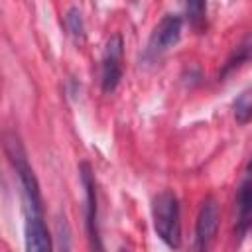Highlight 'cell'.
<instances>
[{"label": "cell", "mask_w": 252, "mask_h": 252, "mask_svg": "<svg viewBox=\"0 0 252 252\" xmlns=\"http://www.w3.org/2000/svg\"><path fill=\"white\" fill-rule=\"evenodd\" d=\"M152 219L156 234L169 246H181V215H179V201L173 191L165 189L154 197L152 203Z\"/></svg>", "instance_id": "6da1fadb"}, {"label": "cell", "mask_w": 252, "mask_h": 252, "mask_svg": "<svg viewBox=\"0 0 252 252\" xmlns=\"http://www.w3.org/2000/svg\"><path fill=\"white\" fill-rule=\"evenodd\" d=\"M122 61H124V41L120 33H114L108 39L102 55V77H100L102 93L110 94L118 89L122 79Z\"/></svg>", "instance_id": "7a4b0ae2"}, {"label": "cell", "mask_w": 252, "mask_h": 252, "mask_svg": "<svg viewBox=\"0 0 252 252\" xmlns=\"http://www.w3.org/2000/svg\"><path fill=\"white\" fill-rule=\"evenodd\" d=\"M181 32H183V20L179 16H173V14L163 16L150 35L146 53L150 57H159L161 53L169 51L173 45L179 43Z\"/></svg>", "instance_id": "3957f363"}, {"label": "cell", "mask_w": 252, "mask_h": 252, "mask_svg": "<svg viewBox=\"0 0 252 252\" xmlns=\"http://www.w3.org/2000/svg\"><path fill=\"white\" fill-rule=\"evenodd\" d=\"M220 222V209L215 197H207L201 205V211L197 215V224H195V248L197 250H207L211 242L217 236Z\"/></svg>", "instance_id": "277c9868"}, {"label": "cell", "mask_w": 252, "mask_h": 252, "mask_svg": "<svg viewBox=\"0 0 252 252\" xmlns=\"http://www.w3.org/2000/svg\"><path fill=\"white\" fill-rule=\"evenodd\" d=\"M79 173H81V183L85 187V201H87V232H89V240L91 246L94 248H102L100 244V236H98V213H96V183H94V173L91 169L89 163H81L79 165Z\"/></svg>", "instance_id": "5b68a950"}, {"label": "cell", "mask_w": 252, "mask_h": 252, "mask_svg": "<svg viewBox=\"0 0 252 252\" xmlns=\"http://www.w3.org/2000/svg\"><path fill=\"white\" fill-rule=\"evenodd\" d=\"M24 234L26 250L30 252H47L51 250V236L43 217H24Z\"/></svg>", "instance_id": "8992f818"}, {"label": "cell", "mask_w": 252, "mask_h": 252, "mask_svg": "<svg viewBox=\"0 0 252 252\" xmlns=\"http://www.w3.org/2000/svg\"><path fill=\"white\" fill-rule=\"evenodd\" d=\"M252 226V177H248L238 191L236 199V234L242 238Z\"/></svg>", "instance_id": "52a82bcc"}, {"label": "cell", "mask_w": 252, "mask_h": 252, "mask_svg": "<svg viewBox=\"0 0 252 252\" xmlns=\"http://www.w3.org/2000/svg\"><path fill=\"white\" fill-rule=\"evenodd\" d=\"M250 59H252V35H246V37L240 41V45L234 49V53L228 57V61H226V65H224L220 77H226V75L232 73L234 69H238V67H242L244 63H248Z\"/></svg>", "instance_id": "ba28073f"}, {"label": "cell", "mask_w": 252, "mask_h": 252, "mask_svg": "<svg viewBox=\"0 0 252 252\" xmlns=\"http://www.w3.org/2000/svg\"><path fill=\"white\" fill-rule=\"evenodd\" d=\"M185 14L191 28L201 32L207 24V0H185Z\"/></svg>", "instance_id": "9c48e42d"}, {"label": "cell", "mask_w": 252, "mask_h": 252, "mask_svg": "<svg viewBox=\"0 0 252 252\" xmlns=\"http://www.w3.org/2000/svg\"><path fill=\"white\" fill-rule=\"evenodd\" d=\"M234 116L240 124H246L252 118V89L244 91L236 100H234Z\"/></svg>", "instance_id": "30bf717a"}, {"label": "cell", "mask_w": 252, "mask_h": 252, "mask_svg": "<svg viewBox=\"0 0 252 252\" xmlns=\"http://www.w3.org/2000/svg\"><path fill=\"white\" fill-rule=\"evenodd\" d=\"M65 24H67V30L73 37L77 39H83L85 37V28H83V18H81V12L77 8H71L69 14L65 16Z\"/></svg>", "instance_id": "8fae6325"}]
</instances>
